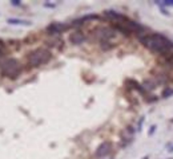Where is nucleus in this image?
I'll use <instances>...</instances> for the list:
<instances>
[{"mask_svg":"<svg viewBox=\"0 0 173 159\" xmlns=\"http://www.w3.org/2000/svg\"><path fill=\"white\" fill-rule=\"evenodd\" d=\"M140 43L144 46L148 48L149 50L162 56L171 55V52L173 50V43L161 33H152V34L144 33L143 36H140Z\"/></svg>","mask_w":173,"mask_h":159,"instance_id":"obj_1","label":"nucleus"},{"mask_svg":"<svg viewBox=\"0 0 173 159\" xmlns=\"http://www.w3.org/2000/svg\"><path fill=\"white\" fill-rule=\"evenodd\" d=\"M162 4L166 5V7H173V0H169V2H164Z\"/></svg>","mask_w":173,"mask_h":159,"instance_id":"obj_12","label":"nucleus"},{"mask_svg":"<svg viewBox=\"0 0 173 159\" xmlns=\"http://www.w3.org/2000/svg\"><path fill=\"white\" fill-rule=\"evenodd\" d=\"M111 150H112V143H111V142H104V143H101V145L99 146V148L96 150L95 155H96L97 158L107 157V155L111 152Z\"/></svg>","mask_w":173,"mask_h":159,"instance_id":"obj_6","label":"nucleus"},{"mask_svg":"<svg viewBox=\"0 0 173 159\" xmlns=\"http://www.w3.org/2000/svg\"><path fill=\"white\" fill-rule=\"evenodd\" d=\"M2 69H3V73H4L5 76H8V77H11V78H15V77H17V76L20 74L21 65H20V62H19L17 60L8 58V60H5V61L3 62Z\"/></svg>","mask_w":173,"mask_h":159,"instance_id":"obj_3","label":"nucleus"},{"mask_svg":"<svg viewBox=\"0 0 173 159\" xmlns=\"http://www.w3.org/2000/svg\"><path fill=\"white\" fill-rule=\"evenodd\" d=\"M4 49V43H3L2 40H0V53H2V50Z\"/></svg>","mask_w":173,"mask_h":159,"instance_id":"obj_13","label":"nucleus"},{"mask_svg":"<svg viewBox=\"0 0 173 159\" xmlns=\"http://www.w3.org/2000/svg\"><path fill=\"white\" fill-rule=\"evenodd\" d=\"M8 24H15V25H30L31 23L27 20H19V19H8Z\"/></svg>","mask_w":173,"mask_h":159,"instance_id":"obj_9","label":"nucleus"},{"mask_svg":"<svg viewBox=\"0 0 173 159\" xmlns=\"http://www.w3.org/2000/svg\"><path fill=\"white\" fill-rule=\"evenodd\" d=\"M51 52L46 48H37V49L32 50V52L28 55L27 60H28V64L31 66H40L43 64H47L48 61L51 60Z\"/></svg>","mask_w":173,"mask_h":159,"instance_id":"obj_2","label":"nucleus"},{"mask_svg":"<svg viewBox=\"0 0 173 159\" xmlns=\"http://www.w3.org/2000/svg\"><path fill=\"white\" fill-rule=\"evenodd\" d=\"M155 88H156L155 82H150V81H145V82H144V89H146V90H153Z\"/></svg>","mask_w":173,"mask_h":159,"instance_id":"obj_10","label":"nucleus"},{"mask_svg":"<svg viewBox=\"0 0 173 159\" xmlns=\"http://www.w3.org/2000/svg\"><path fill=\"white\" fill-rule=\"evenodd\" d=\"M96 37L100 40V43H108L112 37H115V31L107 27H101L96 29Z\"/></svg>","mask_w":173,"mask_h":159,"instance_id":"obj_4","label":"nucleus"},{"mask_svg":"<svg viewBox=\"0 0 173 159\" xmlns=\"http://www.w3.org/2000/svg\"><path fill=\"white\" fill-rule=\"evenodd\" d=\"M65 29H68V25H65L63 23H52L47 27V31L49 32V34H60Z\"/></svg>","mask_w":173,"mask_h":159,"instance_id":"obj_5","label":"nucleus"},{"mask_svg":"<svg viewBox=\"0 0 173 159\" xmlns=\"http://www.w3.org/2000/svg\"><path fill=\"white\" fill-rule=\"evenodd\" d=\"M173 94V89H165L164 90V93H162V97H169V95H172Z\"/></svg>","mask_w":173,"mask_h":159,"instance_id":"obj_11","label":"nucleus"},{"mask_svg":"<svg viewBox=\"0 0 173 159\" xmlns=\"http://www.w3.org/2000/svg\"><path fill=\"white\" fill-rule=\"evenodd\" d=\"M69 41H71L72 44H75V45H79V44H83L85 41V34L83 33L81 31H76L71 33V36H69Z\"/></svg>","mask_w":173,"mask_h":159,"instance_id":"obj_8","label":"nucleus"},{"mask_svg":"<svg viewBox=\"0 0 173 159\" xmlns=\"http://www.w3.org/2000/svg\"><path fill=\"white\" fill-rule=\"evenodd\" d=\"M12 4H14V5H19V4H20V2H12Z\"/></svg>","mask_w":173,"mask_h":159,"instance_id":"obj_15","label":"nucleus"},{"mask_svg":"<svg viewBox=\"0 0 173 159\" xmlns=\"http://www.w3.org/2000/svg\"><path fill=\"white\" fill-rule=\"evenodd\" d=\"M104 16L108 19V20H111L112 23H121V21H124L127 19L124 15L118 14V12H115V11H105Z\"/></svg>","mask_w":173,"mask_h":159,"instance_id":"obj_7","label":"nucleus"},{"mask_svg":"<svg viewBox=\"0 0 173 159\" xmlns=\"http://www.w3.org/2000/svg\"><path fill=\"white\" fill-rule=\"evenodd\" d=\"M155 129H156V126H152V127H150V131H149V134H153V131H155Z\"/></svg>","mask_w":173,"mask_h":159,"instance_id":"obj_14","label":"nucleus"}]
</instances>
